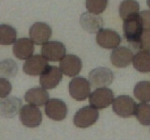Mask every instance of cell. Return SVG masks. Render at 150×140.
Segmentation results:
<instances>
[{
	"mask_svg": "<svg viewBox=\"0 0 150 140\" xmlns=\"http://www.w3.org/2000/svg\"><path fill=\"white\" fill-rule=\"evenodd\" d=\"M143 32L144 26L139 14H136V15L129 17L124 21V37L128 41V43L130 44V46L132 47V49L135 50H137V46Z\"/></svg>",
	"mask_w": 150,
	"mask_h": 140,
	"instance_id": "1",
	"label": "cell"
},
{
	"mask_svg": "<svg viewBox=\"0 0 150 140\" xmlns=\"http://www.w3.org/2000/svg\"><path fill=\"white\" fill-rule=\"evenodd\" d=\"M15 28L8 24H0V45H11L17 40Z\"/></svg>",
	"mask_w": 150,
	"mask_h": 140,
	"instance_id": "22",
	"label": "cell"
},
{
	"mask_svg": "<svg viewBox=\"0 0 150 140\" xmlns=\"http://www.w3.org/2000/svg\"><path fill=\"white\" fill-rule=\"evenodd\" d=\"M82 66V60L77 55L74 54L65 55L59 63V67L61 71L68 77H76L81 72Z\"/></svg>",
	"mask_w": 150,
	"mask_h": 140,
	"instance_id": "14",
	"label": "cell"
},
{
	"mask_svg": "<svg viewBox=\"0 0 150 140\" xmlns=\"http://www.w3.org/2000/svg\"><path fill=\"white\" fill-rule=\"evenodd\" d=\"M96 41L103 49L114 50L118 47L121 42V36L117 32L112 29H104L102 28L97 33Z\"/></svg>",
	"mask_w": 150,
	"mask_h": 140,
	"instance_id": "12",
	"label": "cell"
},
{
	"mask_svg": "<svg viewBox=\"0 0 150 140\" xmlns=\"http://www.w3.org/2000/svg\"><path fill=\"white\" fill-rule=\"evenodd\" d=\"M132 64L134 68L139 72H150V52L144 50L138 51L134 55Z\"/></svg>",
	"mask_w": 150,
	"mask_h": 140,
	"instance_id": "21",
	"label": "cell"
},
{
	"mask_svg": "<svg viewBox=\"0 0 150 140\" xmlns=\"http://www.w3.org/2000/svg\"><path fill=\"white\" fill-rule=\"evenodd\" d=\"M134 96L144 103L150 102V81L142 80L137 82L133 90Z\"/></svg>",
	"mask_w": 150,
	"mask_h": 140,
	"instance_id": "23",
	"label": "cell"
},
{
	"mask_svg": "<svg viewBox=\"0 0 150 140\" xmlns=\"http://www.w3.org/2000/svg\"><path fill=\"white\" fill-rule=\"evenodd\" d=\"M22 108V100L15 96L1 98L0 100V116L7 119L14 118Z\"/></svg>",
	"mask_w": 150,
	"mask_h": 140,
	"instance_id": "15",
	"label": "cell"
},
{
	"mask_svg": "<svg viewBox=\"0 0 150 140\" xmlns=\"http://www.w3.org/2000/svg\"><path fill=\"white\" fill-rule=\"evenodd\" d=\"M135 117L142 125L150 126V104L144 102L137 104Z\"/></svg>",
	"mask_w": 150,
	"mask_h": 140,
	"instance_id": "24",
	"label": "cell"
},
{
	"mask_svg": "<svg viewBox=\"0 0 150 140\" xmlns=\"http://www.w3.org/2000/svg\"><path fill=\"white\" fill-rule=\"evenodd\" d=\"M18 65L11 59H6L0 63V76L5 78H11L16 76Z\"/></svg>",
	"mask_w": 150,
	"mask_h": 140,
	"instance_id": "25",
	"label": "cell"
},
{
	"mask_svg": "<svg viewBox=\"0 0 150 140\" xmlns=\"http://www.w3.org/2000/svg\"><path fill=\"white\" fill-rule=\"evenodd\" d=\"M63 78V72L60 67L48 65L40 77V84L46 90L54 89L60 83Z\"/></svg>",
	"mask_w": 150,
	"mask_h": 140,
	"instance_id": "8",
	"label": "cell"
},
{
	"mask_svg": "<svg viewBox=\"0 0 150 140\" xmlns=\"http://www.w3.org/2000/svg\"><path fill=\"white\" fill-rule=\"evenodd\" d=\"M136 50H144L150 52V30H144Z\"/></svg>",
	"mask_w": 150,
	"mask_h": 140,
	"instance_id": "27",
	"label": "cell"
},
{
	"mask_svg": "<svg viewBox=\"0 0 150 140\" xmlns=\"http://www.w3.org/2000/svg\"><path fill=\"white\" fill-rule=\"evenodd\" d=\"M12 90L11 83L8 80V78H0V98L7 97Z\"/></svg>",
	"mask_w": 150,
	"mask_h": 140,
	"instance_id": "28",
	"label": "cell"
},
{
	"mask_svg": "<svg viewBox=\"0 0 150 140\" xmlns=\"http://www.w3.org/2000/svg\"><path fill=\"white\" fill-rule=\"evenodd\" d=\"M30 39L37 45H43L52 36V28L45 22H35L29 29Z\"/></svg>",
	"mask_w": 150,
	"mask_h": 140,
	"instance_id": "13",
	"label": "cell"
},
{
	"mask_svg": "<svg viewBox=\"0 0 150 140\" xmlns=\"http://www.w3.org/2000/svg\"><path fill=\"white\" fill-rule=\"evenodd\" d=\"M140 5L137 0H123L119 5V16L123 21L140 12Z\"/></svg>",
	"mask_w": 150,
	"mask_h": 140,
	"instance_id": "20",
	"label": "cell"
},
{
	"mask_svg": "<svg viewBox=\"0 0 150 140\" xmlns=\"http://www.w3.org/2000/svg\"><path fill=\"white\" fill-rule=\"evenodd\" d=\"M48 65V61L43 56L37 54L31 56L29 59L25 61V63L23 64V70L29 76H39L42 74Z\"/></svg>",
	"mask_w": 150,
	"mask_h": 140,
	"instance_id": "16",
	"label": "cell"
},
{
	"mask_svg": "<svg viewBox=\"0 0 150 140\" xmlns=\"http://www.w3.org/2000/svg\"><path fill=\"white\" fill-rule=\"evenodd\" d=\"M45 114L54 120H63L67 117L68 106L61 99H57V98L49 99L45 105Z\"/></svg>",
	"mask_w": 150,
	"mask_h": 140,
	"instance_id": "11",
	"label": "cell"
},
{
	"mask_svg": "<svg viewBox=\"0 0 150 140\" xmlns=\"http://www.w3.org/2000/svg\"><path fill=\"white\" fill-rule=\"evenodd\" d=\"M100 113L97 108L90 106H83L80 108L74 115L73 123L78 128H88L96 123Z\"/></svg>",
	"mask_w": 150,
	"mask_h": 140,
	"instance_id": "2",
	"label": "cell"
},
{
	"mask_svg": "<svg viewBox=\"0 0 150 140\" xmlns=\"http://www.w3.org/2000/svg\"><path fill=\"white\" fill-rule=\"evenodd\" d=\"M41 55L51 62H58L66 55V47L60 41H48L42 45Z\"/></svg>",
	"mask_w": 150,
	"mask_h": 140,
	"instance_id": "10",
	"label": "cell"
},
{
	"mask_svg": "<svg viewBox=\"0 0 150 140\" xmlns=\"http://www.w3.org/2000/svg\"><path fill=\"white\" fill-rule=\"evenodd\" d=\"M115 100L114 92L107 87L97 88L89 95V104L97 109H104L112 105Z\"/></svg>",
	"mask_w": 150,
	"mask_h": 140,
	"instance_id": "3",
	"label": "cell"
},
{
	"mask_svg": "<svg viewBox=\"0 0 150 140\" xmlns=\"http://www.w3.org/2000/svg\"><path fill=\"white\" fill-rule=\"evenodd\" d=\"M80 23H81L83 29L90 33V34L98 33L100 29H102L103 25H104L103 19L98 14L89 11L82 14L81 17H80Z\"/></svg>",
	"mask_w": 150,
	"mask_h": 140,
	"instance_id": "17",
	"label": "cell"
},
{
	"mask_svg": "<svg viewBox=\"0 0 150 140\" xmlns=\"http://www.w3.org/2000/svg\"><path fill=\"white\" fill-rule=\"evenodd\" d=\"M143 26L145 30H150V10H144L139 13Z\"/></svg>",
	"mask_w": 150,
	"mask_h": 140,
	"instance_id": "29",
	"label": "cell"
},
{
	"mask_svg": "<svg viewBox=\"0 0 150 140\" xmlns=\"http://www.w3.org/2000/svg\"><path fill=\"white\" fill-rule=\"evenodd\" d=\"M19 117L23 125L29 128H35L42 123V113L34 105H25L22 106L19 112Z\"/></svg>",
	"mask_w": 150,
	"mask_h": 140,
	"instance_id": "6",
	"label": "cell"
},
{
	"mask_svg": "<svg viewBox=\"0 0 150 140\" xmlns=\"http://www.w3.org/2000/svg\"><path fill=\"white\" fill-rule=\"evenodd\" d=\"M90 82L83 77H75L69 84V94L74 100L84 101L90 95Z\"/></svg>",
	"mask_w": 150,
	"mask_h": 140,
	"instance_id": "5",
	"label": "cell"
},
{
	"mask_svg": "<svg viewBox=\"0 0 150 140\" xmlns=\"http://www.w3.org/2000/svg\"><path fill=\"white\" fill-rule=\"evenodd\" d=\"M146 3H147V6H148V8H150V0H147Z\"/></svg>",
	"mask_w": 150,
	"mask_h": 140,
	"instance_id": "30",
	"label": "cell"
},
{
	"mask_svg": "<svg viewBox=\"0 0 150 140\" xmlns=\"http://www.w3.org/2000/svg\"><path fill=\"white\" fill-rule=\"evenodd\" d=\"M25 100L30 105L42 106L49 101V93L42 87H35L28 90L25 94Z\"/></svg>",
	"mask_w": 150,
	"mask_h": 140,
	"instance_id": "19",
	"label": "cell"
},
{
	"mask_svg": "<svg viewBox=\"0 0 150 140\" xmlns=\"http://www.w3.org/2000/svg\"><path fill=\"white\" fill-rule=\"evenodd\" d=\"M86 6L89 12L100 14L108 6V0H86Z\"/></svg>",
	"mask_w": 150,
	"mask_h": 140,
	"instance_id": "26",
	"label": "cell"
},
{
	"mask_svg": "<svg viewBox=\"0 0 150 140\" xmlns=\"http://www.w3.org/2000/svg\"><path fill=\"white\" fill-rule=\"evenodd\" d=\"M134 54L129 48L125 46H118L112 50L110 55L112 64L118 68H125L132 63Z\"/></svg>",
	"mask_w": 150,
	"mask_h": 140,
	"instance_id": "9",
	"label": "cell"
},
{
	"mask_svg": "<svg viewBox=\"0 0 150 140\" xmlns=\"http://www.w3.org/2000/svg\"><path fill=\"white\" fill-rule=\"evenodd\" d=\"M88 80L94 88H103L112 84L114 80V73L107 67H97L88 75Z\"/></svg>",
	"mask_w": 150,
	"mask_h": 140,
	"instance_id": "7",
	"label": "cell"
},
{
	"mask_svg": "<svg viewBox=\"0 0 150 140\" xmlns=\"http://www.w3.org/2000/svg\"><path fill=\"white\" fill-rule=\"evenodd\" d=\"M137 104L129 95H119L112 102V110L122 118H129L135 115Z\"/></svg>",
	"mask_w": 150,
	"mask_h": 140,
	"instance_id": "4",
	"label": "cell"
},
{
	"mask_svg": "<svg viewBox=\"0 0 150 140\" xmlns=\"http://www.w3.org/2000/svg\"><path fill=\"white\" fill-rule=\"evenodd\" d=\"M34 49V42L30 38L23 37V38H19L15 41V43L13 44L12 51L15 57L18 59L27 60L33 56Z\"/></svg>",
	"mask_w": 150,
	"mask_h": 140,
	"instance_id": "18",
	"label": "cell"
}]
</instances>
